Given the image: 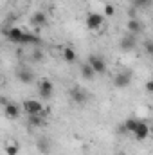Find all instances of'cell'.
<instances>
[{
	"instance_id": "6da1fadb",
	"label": "cell",
	"mask_w": 153,
	"mask_h": 155,
	"mask_svg": "<svg viewBox=\"0 0 153 155\" xmlns=\"http://www.w3.org/2000/svg\"><path fill=\"white\" fill-rule=\"evenodd\" d=\"M22 108H24V112H25L27 116H34V114L45 112V110H43V103L38 101V99H25V101L22 103Z\"/></svg>"
},
{
	"instance_id": "7a4b0ae2",
	"label": "cell",
	"mask_w": 153,
	"mask_h": 155,
	"mask_svg": "<svg viewBox=\"0 0 153 155\" xmlns=\"http://www.w3.org/2000/svg\"><path fill=\"white\" fill-rule=\"evenodd\" d=\"M119 47H121V51H124V52L135 51V49H137V35L126 33V35L121 38V41H119Z\"/></svg>"
},
{
	"instance_id": "3957f363",
	"label": "cell",
	"mask_w": 153,
	"mask_h": 155,
	"mask_svg": "<svg viewBox=\"0 0 153 155\" xmlns=\"http://www.w3.org/2000/svg\"><path fill=\"white\" fill-rule=\"evenodd\" d=\"M24 35H25V31H22L20 27H7V29H4V36L9 40V41L18 43V45H22Z\"/></svg>"
},
{
	"instance_id": "277c9868",
	"label": "cell",
	"mask_w": 153,
	"mask_h": 155,
	"mask_svg": "<svg viewBox=\"0 0 153 155\" xmlns=\"http://www.w3.org/2000/svg\"><path fill=\"white\" fill-rule=\"evenodd\" d=\"M86 61L92 65V69H94L97 74H105V72H106V63H105V60H103L101 56H97V54H90Z\"/></svg>"
},
{
	"instance_id": "5b68a950",
	"label": "cell",
	"mask_w": 153,
	"mask_h": 155,
	"mask_svg": "<svg viewBox=\"0 0 153 155\" xmlns=\"http://www.w3.org/2000/svg\"><path fill=\"white\" fill-rule=\"evenodd\" d=\"M130 83H132V72L130 71H122V72L115 74V78H114L115 88H126Z\"/></svg>"
},
{
	"instance_id": "8992f818",
	"label": "cell",
	"mask_w": 153,
	"mask_h": 155,
	"mask_svg": "<svg viewBox=\"0 0 153 155\" xmlns=\"http://www.w3.org/2000/svg\"><path fill=\"white\" fill-rule=\"evenodd\" d=\"M150 130H151V126H150L146 121H141V119H139V124H137V130L133 132V137H135L137 141H144V139L150 137Z\"/></svg>"
},
{
	"instance_id": "52a82bcc",
	"label": "cell",
	"mask_w": 153,
	"mask_h": 155,
	"mask_svg": "<svg viewBox=\"0 0 153 155\" xmlns=\"http://www.w3.org/2000/svg\"><path fill=\"white\" fill-rule=\"evenodd\" d=\"M103 16L99 15V13H88L86 15V27L90 29V31H96V29H99L101 25H103Z\"/></svg>"
},
{
	"instance_id": "ba28073f",
	"label": "cell",
	"mask_w": 153,
	"mask_h": 155,
	"mask_svg": "<svg viewBox=\"0 0 153 155\" xmlns=\"http://www.w3.org/2000/svg\"><path fill=\"white\" fill-rule=\"evenodd\" d=\"M69 96H70V99L77 103V105H83V103H86V99H88V96H86V92L83 90V88H79V87H72L70 90H69Z\"/></svg>"
},
{
	"instance_id": "9c48e42d",
	"label": "cell",
	"mask_w": 153,
	"mask_h": 155,
	"mask_svg": "<svg viewBox=\"0 0 153 155\" xmlns=\"http://www.w3.org/2000/svg\"><path fill=\"white\" fill-rule=\"evenodd\" d=\"M52 92H54L52 81H50V79H41V81H40V97L50 99V97H52Z\"/></svg>"
},
{
	"instance_id": "30bf717a",
	"label": "cell",
	"mask_w": 153,
	"mask_h": 155,
	"mask_svg": "<svg viewBox=\"0 0 153 155\" xmlns=\"http://www.w3.org/2000/svg\"><path fill=\"white\" fill-rule=\"evenodd\" d=\"M16 79H18L20 83H24V85H29V83L34 81V72L29 71V69H20V71L16 72Z\"/></svg>"
},
{
	"instance_id": "8fae6325",
	"label": "cell",
	"mask_w": 153,
	"mask_h": 155,
	"mask_svg": "<svg viewBox=\"0 0 153 155\" xmlns=\"http://www.w3.org/2000/svg\"><path fill=\"white\" fill-rule=\"evenodd\" d=\"M27 123H29V126H33V128H41V126L45 124V112L34 114V116H27Z\"/></svg>"
},
{
	"instance_id": "7c38bea8",
	"label": "cell",
	"mask_w": 153,
	"mask_h": 155,
	"mask_svg": "<svg viewBox=\"0 0 153 155\" xmlns=\"http://www.w3.org/2000/svg\"><path fill=\"white\" fill-rule=\"evenodd\" d=\"M4 114H5V117H9V119H18L20 117V107L16 103H9V105L4 107Z\"/></svg>"
},
{
	"instance_id": "4fadbf2b",
	"label": "cell",
	"mask_w": 153,
	"mask_h": 155,
	"mask_svg": "<svg viewBox=\"0 0 153 155\" xmlns=\"http://www.w3.org/2000/svg\"><path fill=\"white\" fill-rule=\"evenodd\" d=\"M36 148H38L40 153L49 155L50 153V141H49L45 135H41V137H38V141H36Z\"/></svg>"
},
{
	"instance_id": "5bb4252c",
	"label": "cell",
	"mask_w": 153,
	"mask_h": 155,
	"mask_svg": "<svg viewBox=\"0 0 153 155\" xmlns=\"http://www.w3.org/2000/svg\"><path fill=\"white\" fill-rule=\"evenodd\" d=\"M81 76L85 78L86 81H94L96 76H97V72H96V71L92 69V65L86 61V63H83V65H81Z\"/></svg>"
},
{
	"instance_id": "9a60e30c",
	"label": "cell",
	"mask_w": 153,
	"mask_h": 155,
	"mask_svg": "<svg viewBox=\"0 0 153 155\" xmlns=\"http://www.w3.org/2000/svg\"><path fill=\"white\" fill-rule=\"evenodd\" d=\"M126 29H128V33H132V35H139V33L142 31V24H141L137 18H128Z\"/></svg>"
},
{
	"instance_id": "2e32d148",
	"label": "cell",
	"mask_w": 153,
	"mask_h": 155,
	"mask_svg": "<svg viewBox=\"0 0 153 155\" xmlns=\"http://www.w3.org/2000/svg\"><path fill=\"white\" fill-rule=\"evenodd\" d=\"M31 24L36 25V27H43V25L47 24V15H45L43 11H36V13L31 16Z\"/></svg>"
},
{
	"instance_id": "e0dca14e",
	"label": "cell",
	"mask_w": 153,
	"mask_h": 155,
	"mask_svg": "<svg viewBox=\"0 0 153 155\" xmlns=\"http://www.w3.org/2000/svg\"><path fill=\"white\" fill-rule=\"evenodd\" d=\"M41 43V38L33 35V33H25L24 35V40H22V45H40Z\"/></svg>"
},
{
	"instance_id": "ac0fdd59",
	"label": "cell",
	"mask_w": 153,
	"mask_h": 155,
	"mask_svg": "<svg viewBox=\"0 0 153 155\" xmlns=\"http://www.w3.org/2000/svg\"><path fill=\"white\" fill-rule=\"evenodd\" d=\"M61 51H63V60L65 61H69V63H74L76 61V51L72 47H63Z\"/></svg>"
},
{
	"instance_id": "d6986e66",
	"label": "cell",
	"mask_w": 153,
	"mask_h": 155,
	"mask_svg": "<svg viewBox=\"0 0 153 155\" xmlns=\"http://www.w3.org/2000/svg\"><path fill=\"white\" fill-rule=\"evenodd\" d=\"M137 124H139V119H135V117H128V119L124 121V126H126L128 134H132V135H133V132L137 130Z\"/></svg>"
},
{
	"instance_id": "ffe728a7",
	"label": "cell",
	"mask_w": 153,
	"mask_h": 155,
	"mask_svg": "<svg viewBox=\"0 0 153 155\" xmlns=\"http://www.w3.org/2000/svg\"><path fill=\"white\" fill-rule=\"evenodd\" d=\"M132 5L135 9H148L151 5V0H132Z\"/></svg>"
},
{
	"instance_id": "44dd1931",
	"label": "cell",
	"mask_w": 153,
	"mask_h": 155,
	"mask_svg": "<svg viewBox=\"0 0 153 155\" xmlns=\"http://www.w3.org/2000/svg\"><path fill=\"white\" fill-rule=\"evenodd\" d=\"M18 152H20V144L18 143H9L5 146V153L7 155H18Z\"/></svg>"
},
{
	"instance_id": "7402d4cb",
	"label": "cell",
	"mask_w": 153,
	"mask_h": 155,
	"mask_svg": "<svg viewBox=\"0 0 153 155\" xmlns=\"http://www.w3.org/2000/svg\"><path fill=\"white\" fill-rule=\"evenodd\" d=\"M115 15V5H112V4H105V16H114Z\"/></svg>"
},
{
	"instance_id": "603a6c76",
	"label": "cell",
	"mask_w": 153,
	"mask_h": 155,
	"mask_svg": "<svg viewBox=\"0 0 153 155\" xmlns=\"http://www.w3.org/2000/svg\"><path fill=\"white\" fill-rule=\"evenodd\" d=\"M144 52L148 56H153V41H144Z\"/></svg>"
},
{
	"instance_id": "cb8c5ba5",
	"label": "cell",
	"mask_w": 153,
	"mask_h": 155,
	"mask_svg": "<svg viewBox=\"0 0 153 155\" xmlns=\"http://www.w3.org/2000/svg\"><path fill=\"white\" fill-rule=\"evenodd\" d=\"M144 90H146L148 94H153V78L146 81V85H144Z\"/></svg>"
},
{
	"instance_id": "d4e9b609",
	"label": "cell",
	"mask_w": 153,
	"mask_h": 155,
	"mask_svg": "<svg viewBox=\"0 0 153 155\" xmlns=\"http://www.w3.org/2000/svg\"><path fill=\"white\" fill-rule=\"evenodd\" d=\"M33 60H34V61H40V60H43V52H41V51H36V52L33 54Z\"/></svg>"
},
{
	"instance_id": "484cf974",
	"label": "cell",
	"mask_w": 153,
	"mask_h": 155,
	"mask_svg": "<svg viewBox=\"0 0 153 155\" xmlns=\"http://www.w3.org/2000/svg\"><path fill=\"white\" fill-rule=\"evenodd\" d=\"M135 11H137V9L132 5V9H128V16H130V18H135Z\"/></svg>"
},
{
	"instance_id": "4316f807",
	"label": "cell",
	"mask_w": 153,
	"mask_h": 155,
	"mask_svg": "<svg viewBox=\"0 0 153 155\" xmlns=\"http://www.w3.org/2000/svg\"><path fill=\"white\" fill-rule=\"evenodd\" d=\"M0 105H2V107L9 105V101H7V97H5V96H2V97H0Z\"/></svg>"
},
{
	"instance_id": "83f0119b",
	"label": "cell",
	"mask_w": 153,
	"mask_h": 155,
	"mask_svg": "<svg viewBox=\"0 0 153 155\" xmlns=\"http://www.w3.org/2000/svg\"><path fill=\"white\" fill-rule=\"evenodd\" d=\"M150 135H151V137H153V126H151V130H150Z\"/></svg>"
}]
</instances>
